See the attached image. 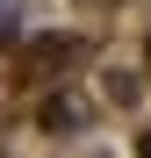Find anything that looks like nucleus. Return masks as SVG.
Wrapping results in <instances>:
<instances>
[{
	"instance_id": "nucleus-1",
	"label": "nucleus",
	"mask_w": 151,
	"mask_h": 158,
	"mask_svg": "<svg viewBox=\"0 0 151 158\" xmlns=\"http://www.w3.org/2000/svg\"><path fill=\"white\" fill-rule=\"evenodd\" d=\"M22 36V7H15V0H0V43H15Z\"/></svg>"
},
{
	"instance_id": "nucleus-2",
	"label": "nucleus",
	"mask_w": 151,
	"mask_h": 158,
	"mask_svg": "<svg viewBox=\"0 0 151 158\" xmlns=\"http://www.w3.org/2000/svg\"><path fill=\"white\" fill-rule=\"evenodd\" d=\"M144 158H151V137H144Z\"/></svg>"
}]
</instances>
